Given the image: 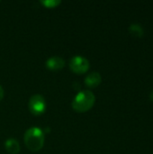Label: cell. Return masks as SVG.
<instances>
[{
    "label": "cell",
    "instance_id": "5b68a950",
    "mask_svg": "<svg viewBox=\"0 0 153 154\" xmlns=\"http://www.w3.org/2000/svg\"><path fill=\"white\" fill-rule=\"evenodd\" d=\"M45 65L47 69H49L50 70H60L64 68L65 60L60 56H52L46 60Z\"/></svg>",
    "mask_w": 153,
    "mask_h": 154
},
{
    "label": "cell",
    "instance_id": "3957f363",
    "mask_svg": "<svg viewBox=\"0 0 153 154\" xmlns=\"http://www.w3.org/2000/svg\"><path fill=\"white\" fill-rule=\"evenodd\" d=\"M29 111L34 116H41L46 110V102L44 97L40 94L32 95L28 102Z\"/></svg>",
    "mask_w": 153,
    "mask_h": 154
},
{
    "label": "cell",
    "instance_id": "7a4b0ae2",
    "mask_svg": "<svg viewBox=\"0 0 153 154\" xmlns=\"http://www.w3.org/2000/svg\"><path fill=\"white\" fill-rule=\"evenodd\" d=\"M96 102V97L94 93L88 89L79 91L77 96L72 100L71 106L72 108L78 112V113H84L88 110H90Z\"/></svg>",
    "mask_w": 153,
    "mask_h": 154
},
{
    "label": "cell",
    "instance_id": "277c9868",
    "mask_svg": "<svg viewBox=\"0 0 153 154\" xmlns=\"http://www.w3.org/2000/svg\"><path fill=\"white\" fill-rule=\"evenodd\" d=\"M89 60L81 55L74 56L69 60V69L77 74H83L87 72L89 69Z\"/></svg>",
    "mask_w": 153,
    "mask_h": 154
},
{
    "label": "cell",
    "instance_id": "8992f818",
    "mask_svg": "<svg viewBox=\"0 0 153 154\" xmlns=\"http://www.w3.org/2000/svg\"><path fill=\"white\" fill-rule=\"evenodd\" d=\"M102 81V77L99 72L97 71H92L85 79V84L90 88H96Z\"/></svg>",
    "mask_w": 153,
    "mask_h": 154
},
{
    "label": "cell",
    "instance_id": "ba28073f",
    "mask_svg": "<svg viewBox=\"0 0 153 154\" xmlns=\"http://www.w3.org/2000/svg\"><path fill=\"white\" fill-rule=\"evenodd\" d=\"M129 31L130 32L134 35V36H137V37H142L144 33V29L143 27L139 24V23H132L129 27Z\"/></svg>",
    "mask_w": 153,
    "mask_h": 154
},
{
    "label": "cell",
    "instance_id": "8fae6325",
    "mask_svg": "<svg viewBox=\"0 0 153 154\" xmlns=\"http://www.w3.org/2000/svg\"><path fill=\"white\" fill-rule=\"evenodd\" d=\"M150 98L153 101V90L151 92V94H150Z\"/></svg>",
    "mask_w": 153,
    "mask_h": 154
},
{
    "label": "cell",
    "instance_id": "30bf717a",
    "mask_svg": "<svg viewBox=\"0 0 153 154\" xmlns=\"http://www.w3.org/2000/svg\"><path fill=\"white\" fill-rule=\"evenodd\" d=\"M4 94H5V92H4V88H2V86L0 85V101L3 99V97H4Z\"/></svg>",
    "mask_w": 153,
    "mask_h": 154
},
{
    "label": "cell",
    "instance_id": "52a82bcc",
    "mask_svg": "<svg viewBox=\"0 0 153 154\" xmlns=\"http://www.w3.org/2000/svg\"><path fill=\"white\" fill-rule=\"evenodd\" d=\"M5 148L7 152L11 154H17L20 152V144L18 141L14 138H9L5 141Z\"/></svg>",
    "mask_w": 153,
    "mask_h": 154
},
{
    "label": "cell",
    "instance_id": "6da1fadb",
    "mask_svg": "<svg viewBox=\"0 0 153 154\" xmlns=\"http://www.w3.org/2000/svg\"><path fill=\"white\" fill-rule=\"evenodd\" d=\"M44 133L40 127H31L27 129L23 135V141L26 147L31 152H39L44 144Z\"/></svg>",
    "mask_w": 153,
    "mask_h": 154
},
{
    "label": "cell",
    "instance_id": "9c48e42d",
    "mask_svg": "<svg viewBox=\"0 0 153 154\" xmlns=\"http://www.w3.org/2000/svg\"><path fill=\"white\" fill-rule=\"evenodd\" d=\"M40 3L48 8H54L60 5L61 4V1L60 0H41Z\"/></svg>",
    "mask_w": 153,
    "mask_h": 154
}]
</instances>
